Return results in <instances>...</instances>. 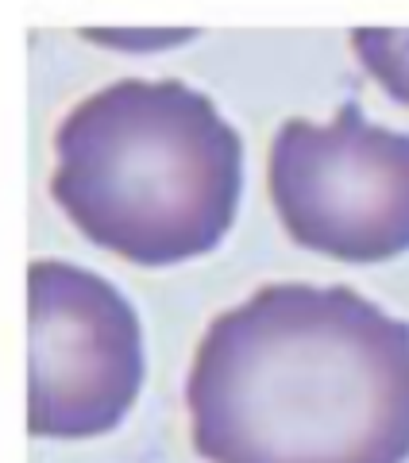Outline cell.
<instances>
[{"label": "cell", "mask_w": 409, "mask_h": 463, "mask_svg": "<svg viewBox=\"0 0 409 463\" xmlns=\"http://www.w3.org/2000/svg\"><path fill=\"white\" fill-rule=\"evenodd\" d=\"M27 432L105 437L143 390L147 355L136 306L97 270L35 259L27 267Z\"/></svg>", "instance_id": "4"}, {"label": "cell", "mask_w": 409, "mask_h": 463, "mask_svg": "<svg viewBox=\"0 0 409 463\" xmlns=\"http://www.w3.org/2000/svg\"><path fill=\"white\" fill-rule=\"evenodd\" d=\"M90 43H100V47H116V51H166V47H182L189 43L197 32L189 27H174V32H120V27H85L81 32Z\"/></svg>", "instance_id": "6"}, {"label": "cell", "mask_w": 409, "mask_h": 463, "mask_svg": "<svg viewBox=\"0 0 409 463\" xmlns=\"http://www.w3.org/2000/svg\"><path fill=\"white\" fill-rule=\"evenodd\" d=\"M352 47L363 70L398 105H409V32H398V27H356Z\"/></svg>", "instance_id": "5"}, {"label": "cell", "mask_w": 409, "mask_h": 463, "mask_svg": "<svg viewBox=\"0 0 409 463\" xmlns=\"http://www.w3.org/2000/svg\"><path fill=\"white\" fill-rule=\"evenodd\" d=\"M51 197L81 236L139 267L209 255L243 190V139L178 78L112 81L58 124Z\"/></svg>", "instance_id": "2"}, {"label": "cell", "mask_w": 409, "mask_h": 463, "mask_svg": "<svg viewBox=\"0 0 409 463\" xmlns=\"http://www.w3.org/2000/svg\"><path fill=\"white\" fill-rule=\"evenodd\" d=\"M185 405L209 463H409V321L347 286H262L209 321Z\"/></svg>", "instance_id": "1"}, {"label": "cell", "mask_w": 409, "mask_h": 463, "mask_svg": "<svg viewBox=\"0 0 409 463\" xmlns=\"http://www.w3.org/2000/svg\"><path fill=\"white\" fill-rule=\"evenodd\" d=\"M267 190L298 248L340 263L409 251V136L371 124L356 100L328 124L294 116L274 132Z\"/></svg>", "instance_id": "3"}]
</instances>
